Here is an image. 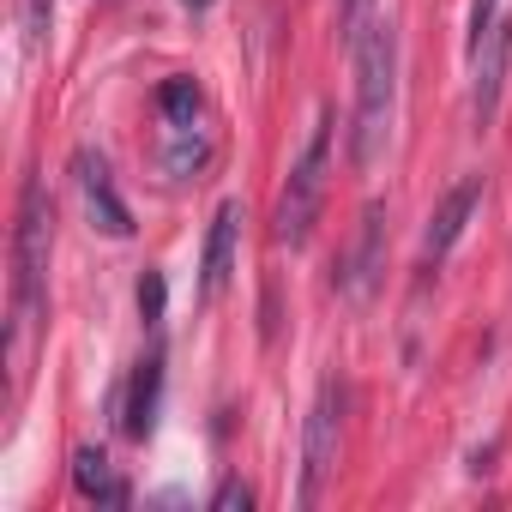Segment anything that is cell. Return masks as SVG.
<instances>
[{
	"label": "cell",
	"instance_id": "3957f363",
	"mask_svg": "<svg viewBox=\"0 0 512 512\" xmlns=\"http://www.w3.org/2000/svg\"><path fill=\"white\" fill-rule=\"evenodd\" d=\"M332 127H338L332 115L314 121V133H308V145H302V157H296L284 193H278V217H272L278 247H308V235H314V223H320V205H326V169H332Z\"/></svg>",
	"mask_w": 512,
	"mask_h": 512
},
{
	"label": "cell",
	"instance_id": "52a82bcc",
	"mask_svg": "<svg viewBox=\"0 0 512 512\" xmlns=\"http://www.w3.org/2000/svg\"><path fill=\"white\" fill-rule=\"evenodd\" d=\"M470 55H476V97H470V115H476V127H494V115H500V85H506V55H512V25H494Z\"/></svg>",
	"mask_w": 512,
	"mask_h": 512
},
{
	"label": "cell",
	"instance_id": "6da1fadb",
	"mask_svg": "<svg viewBox=\"0 0 512 512\" xmlns=\"http://www.w3.org/2000/svg\"><path fill=\"white\" fill-rule=\"evenodd\" d=\"M49 253H55V205H49L43 175H25L19 229H13V332H7V350H19V332H25V326L37 320V308H43Z\"/></svg>",
	"mask_w": 512,
	"mask_h": 512
},
{
	"label": "cell",
	"instance_id": "4fadbf2b",
	"mask_svg": "<svg viewBox=\"0 0 512 512\" xmlns=\"http://www.w3.org/2000/svg\"><path fill=\"white\" fill-rule=\"evenodd\" d=\"M163 296H169L163 290V272H145L139 278V320L145 326H163Z\"/></svg>",
	"mask_w": 512,
	"mask_h": 512
},
{
	"label": "cell",
	"instance_id": "9c48e42d",
	"mask_svg": "<svg viewBox=\"0 0 512 512\" xmlns=\"http://www.w3.org/2000/svg\"><path fill=\"white\" fill-rule=\"evenodd\" d=\"M235 235H241V199H223L217 217H211V235H205V260H199V296H223L229 272H235Z\"/></svg>",
	"mask_w": 512,
	"mask_h": 512
},
{
	"label": "cell",
	"instance_id": "277c9868",
	"mask_svg": "<svg viewBox=\"0 0 512 512\" xmlns=\"http://www.w3.org/2000/svg\"><path fill=\"white\" fill-rule=\"evenodd\" d=\"M338 440H344V386L326 380L308 410V428H302V506H314L326 476L338 470Z\"/></svg>",
	"mask_w": 512,
	"mask_h": 512
},
{
	"label": "cell",
	"instance_id": "5bb4252c",
	"mask_svg": "<svg viewBox=\"0 0 512 512\" xmlns=\"http://www.w3.org/2000/svg\"><path fill=\"white\" fill-rule=\"evenodd\" d=\"M211 512H253V488L241 476H223L217 494H211Z\"/></svg>",
	"mask_w": 512,
	"mask_h": 512
},
{
	"label": "cell",
	"instance_id": "ba28073f",
	"mask_svg": "<svg viewBox=\"0 0 512 512\" xmlns=\"http://www.w3.org/2000/svg\"><path fill=\"white\" fill-rule=\"evenodd\" d=\"M157 398H163V350H151V356L133 362V380H127V398H121V434L127 440H151Z\"/></svg>",
	"mask_w": 512,
	"mask_h": 512
},
{
	"label": "cell",
	"instance_id": "2e32d148",
	"mask_svg": "<svg viewBox=\"0 0 512 512\" xmlns=\"http://www.w3.org/2000/svg\"><path fill=\"white\" fill-rule=\"evenodd\" d=\"M494 7H500V0H476V7H470V49L494 31Z\"/></svg>",
	"mask_w": 512,
	"mask_h": 512
},
{
	"label": "cell",
	"instance_id": "30bf717a",
	"mask_svg": "<svg viewBox=\"0 0 512 512\" xmlns=\"http://www.w3.org/2000/svg\"><path fill=\"white\" fill-rule=\"evenodd\" d=\"M380 217H386L380 205H368V211H362V235H356L350 260H344V272H338V290H344V296H368V290H374V278H380V235H386V223H380Z\"/></svg>",
	"mask_w": 512,
	"mask_h": 512
},
{
	"label": "cell",
	"instance_id": "7c38bea8",
	"mask_svg": "<svg viewBox=\"0 0 512 512\" xmlns=\"http://www.w3.org/2000/svg\"><path fill=\"white\" fill-rule=\"evenodd\" d=\"M157 109H163V121H169L175 133H187V127L199 121V85H193V79H163Z\"/></svg>",
	"mask_w": 512,
	"mask_h": 512
},
{
	"label": "cell",
	"instance_id": "5b68a950",
	"mask_svg": "<svg viewBox=\"0 0 512 512\" xmlns=\"http://www.w3.org/2000/svg\"><path fill=\"white\" fill-rule=\"evenodd\" d=\"M476 205H482V175H464L458 187L440 193V205H434V217H428V229H422V260H428V266H440L446 253L458 247V235L470 229Z\"/></svg>",
	"mask_w": 512,
	"mask_h": 512
},
{
	"label": "cell",
	"instance_id": "e0dca14e",
	"mask_svg": "<svg viewBox=\"0 0 512 512\" xmlns=\"http://www.w3.org/2000/svg\"><path fill=\"white\" fill-rule=\"evenodd\" d=\"M187 7H193V13H205V7H211V0H187Z\"/></svg>",
	"mask_w": 512,
	"mask_h": 512
},
{
	"label": "cell",
	"instance_id": "8fae6325",
	"mask_svg": "<svg viewBox=\"0 0 512 512\" xmlns=\"http://www.w3.org/2000/svg\"><path fill=\"white\" fill-rule=\"evenodd\" d=\"M73 488L97 506H127V482L115 476V464L97 452V446H79L73 452Z\"/></svg>",
	"mask_w": 512,
	"mask_h": 512
},
{
	"label": "cell",
	"instance_id": "8992f818",
	"mask_svg": "<svg viewBox=\"0 0 512 512\" xmlns=\"http://www.w3.org/2000/svg\"><path fill=\"white\" fill-rule=\"evenodd\" d=\"M73 169H79V187H85V205H91V229H103V235L127 241V235H133V211H127V199L115 193L109 163H103L97 151H79V157H73Z\"/></svg>",
	"mask_w": 512,
	"mask_h": 512
},
{
	"label": "cell",
	"instance_id": "9a60e30c",
	"mask_svg": "<svg viewBox=\"0 0 512 512\" xmlns=\"http://www.w3.org/2000/svg\"><path fill=\"white\" fill-rule=\"evenodd\" d=\"M19 13H25V43H43L49 19H55V0H19Z\"/></svg>",
	"mask_w": 512,
	"mask_h": 512
},
{
	"label": "cell",
	"instance_id": "7a4b0ae2",
	"mask_svg": "<svg viewBox=\"0 0 512 512\" xmlns=\"http://www.w3.org/2000/svg\"><path fill=\"white\" fill-rule=\"evenodd\" d=\"M392 91H398V37L392 25H362L356 31V133H350V151L362 169L386 151Z\"/></svg>",
	"mask_w": 512,
	"mask_h": 512
}]
</instances>
